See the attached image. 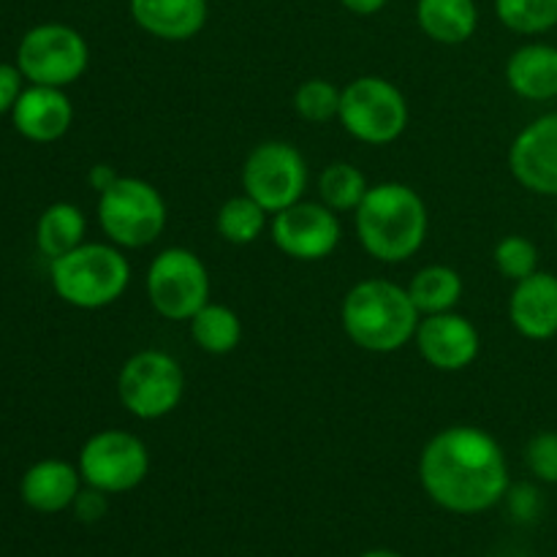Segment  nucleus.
I'll return each instance as SVG.
<instances>
[{
    "mask_svg": "<svg viewBox=\"0 0 557 557\" xmlns=\"http://www.w3.org/2000/svg\"><path fill=\"white\" fill-rule=\"evenodd\" d=\"M419 482L428 498L444 511L484 515L509 493V460L493 433L476 424H451L424 444Z\"/></svg>",
    "mask_w": 557,
    "mask_h": 557,
    "instance_id": "f257e3e1",
    "label": "nucleus"
},
{
    "mask_svg": "<svg viewBox=\"0 0 557 557\" xmlns=\"http://www.w3.org/2000/svg\"><path fill=\"white\" fill-rule=\"evenodd\" d=\"M354 232L370 259L381 264H403L428 243L430 212L411 185L375 183L354 212Z\"/></svg>",
    "mask_w": 557,
    "mask_h": 557,
    "instance_id": "f03ea898",
    "label": "nucleus"
},
{
    "mask_svg": "<svg viewBox=\"0 0 557 557\" xmlns=\"http://www.w3.org/2000/svg\"><path fill=\"white\" fill-rule=\"evenodd\" d=\"M422 313L408 286L386 277H368L348 288L341 305V324L348 341L370 354H395L413 343Z\"/></svg>",
    "mask_w": 557,
    "mask_h": 557,
    "instance_id": "7ed1b4c3",
    "label": "nucleus"
},
{
    "mask_svg": "<svg viewBox=\"0 0 557 557\" xmlns=\"http://www.w3.org/2000/svg\"><path fill=\"white\" fill-rule=\"evenodd\" d=\"M49 283L71 308L103 310L128 292V256L112 243H82L49 261Z\"/></svg>",
    "mask_w": 557,
    "mask_h": 557,
    "instance_id": "20e7f679",
    "label": "nucleus"
},
{
    "mask_svg": "<svg viewBox=\"0 0 557 557\" xmlns=\"http://www.w3.org/2000/svg\"><path fill=\"white\" fill-rule=\"evenodd\" d=\"M98 226L112 245L141 250L158 243L166 232L169 207L161 190L141 177H117L98 194Z\"/></svg>",
    "mask_w": 557,
    "mask_h": 557,
    "instance_id": "39448f33",
    "label": "nucleus"
},
{
    "mask_svg": "<svg viewBox=\"0 0 557 557\" xmlns=\"http://www.w3.org/2000/svg\"><path fill=\"white\" fill-rule=\"evenodd\" d=\"M337 123L362 145L386 147L406 134L411 107L406 92L386 76H357L343 87Z\"/></svg>",
    "mask_w": 557,
    "mask_h": 557,
    "instance_id": "423d86ee",
    "label": "nucleus"
},
{
    "mask_svg": "<svg viewBox=\"0 0 557 557\" xmlns=\"http://www.w3.org/2000/svg\"><path fill=\"white\" fill-rule=\"evenodd\" d=\"M185 397V370L161 348H145L123 362L117 373V400L139 422H158L180 408Z\"/></svg>",
    "mask_w": 557,
    "mask_h": 557,
    "instance_id": "0eeeda50",
    "label": "nucleus"
},
{
    "mask_svg": "<svg viewBox=\"0 0 557 557\" xmlns=\"http://www.w3.org/2000/svg\"><path fill=\"white\" fill-rule=\"evenodd\" d=\"M145 288L152 310L166 321H190L212 297L210 270L199 253L183 245L152 256Z\"/></svg>",
    "mask_w": 557,
    "mask_h": 557,
    "instance_id": "6e6552de",
    "label": "nucleus"
},
{
    "mask_svg": "<svg viewBox=\"0 0 557 557\" xmlns=\"http://www.w3.org/2000/svg\"><path fill=\"white\" fill-rule=\"evenodd\" d=\"M87 65H90L87 38L63 22H44L30 27L16 47V69L30 85L65 90L85 76Z\"/></svg>",
    "mask_w": 557,
    "mask_h": 557,
    "instance_id": "1a4fd4ad",
    "label": "nucleus"
},
{
    "mask_svg": "<svg viewBox=\"0 0 557 557\" xmlns=\"http://www.w3.org/2000/svg\"><path fill=\"white\" fill-rule=\"evenodd\" d=\"M76 468L87 487L123 495L150 476V449L128 430H98L82 444Z\"/></svg>",
    "mask_w": 557,
    "mask_h": 557,
    "instance_id": "9d476101",
    "label": "nucleus"
},
{
    "mask_svg": "<svg viewBox=\"0 0 557 557\" xmlns=\"http://www.w3.org/2000/svg\"><path fill=\"white\" fill-rule=\"evenodd\" d=\"M310 169L292 141L270 139L256 145L243 163V190L270 215L305 199Z\"/></svg>",
    "mask_w": 557,
    "mask_h": 557,
    "instance_id": "9b49d317",
    "label": "nucleus"
},
{
    "mask_svg": "<svg viewBox=\"0 0 557 557\" xmlns=\"http://www.w3.org/2000/svg\"><path fill=\"white\" fill-rule=\"evenodd\" d=\"M270 237L283 256L302 264L330 259L343 239V223L324 201H297L275 212L270 221Z\"/></svg>",
    "mask_w": 557,
    "mask_h": 557,
    "instance_id": "f8f14e48",
    "label": "nucleus"
},
{
    "mask_svg": "<svg viewBox=\"0 0 557 557\" xmlns=\"http://www.w3.org/2000/svg\"><path fill=\"white\" fill-rule=\"evenodd\" d=\"M413 343H417L419 357L441 373L468 370L482 351V335L476 324L457 310L422 315Z\"/></svg>",
    "mask_w": 557,
    "mask_h": 557,
    "instance_id": "ddd939ff",
    "label": "nucleus"
},
{
    "mask_svg": "<svg viewBox=\"0 0 557 557\" xmlns=\"http://www.w3.org/2000/svg\"><path fill=\"white\" fill-rule=\"evenodd\" d=\"M509 172L531 194L557 199V112L531 120L515 136Z\"/></svg>",
    "mask_w": 557,
    "mask_h": 557,
    "instance_id": "4468645a",
    "label": "nucleus"
},
{
    "mask_svg": "<svg viewBox=\"0 0 557 557\" xmlns=\"http://www.w3.org/2000/svg\"><path fill=\"white\" fill-rule=\"evenodd\" d=\"M16 134L36 145H49L69 134L74 125V103L63 87L27 85L11 109Z\"/></svg>",
    "mask_w": 557,
    "mask_h": 557,
    "instance_id": "2eb2a0df",
    "label": "nucleus"
},
{
    "mask_svg": "<svg viewBox=\"0 0 557 557\" xmlns=\"http://www.w3.org/2000/svg\"><path fill=\"white\" fill-rule=\"evenodd\" d=\"M509 321L525 341L544 343L557 337V275L533 272L515 283L509 297Z\"/></svg>",
    "mask_w": 557,
    "mask_h": 557,
    "instance_id": "dca6fc26",
    "label": "nucleus"
},
{
    "mask_svg": "<svg viewBox=\"0 0 557 557\" xmlns=\"http://www.w3.org/2000/svg\"><path fill=\"white\" fill-rule=\"evenodd\" d=\"M131 20L158 41L183 44L199 36L210 16V0H128Z\"/></svg>",
    "mask_w": 557,
    "mask_h": 557,
    "instance_id": "f3484780",
    "label": "nucleus"
},
{
    "mask_svg": "<svg viewBox=\"0 0 557 557\" xmlns=\"http://www.w3.org/2000/svg\"><path fill=\"white\" fill-rule=\"evenodd\" d=\"M79 468L65 460H38L22 473L20 495L25 506H30L38 515H60L71 509L82 490Z\"/></svg>",
    "mask_w": 557,
    "mask_h": 557,
    "instance_id": "a211bd4d",
    "label": "nucleus"
},
{
    "mask_svg": "<svg viewBox=\"0 0 557 557\" xmlns=\"http://www.w3.org/2000/svg\"><path fill=\"white\" fill-rule=\"evenodd\" d=\"M506 85L525 101L544 103L557 98V47L528 41L506 60Z\"/></svg>",
    "mask_w": 557,
    "mask_h": 557,
    "instance_id": "6ab92c4d",
    "label": "nucleus"
},
{
    "mask_svg": "<svg viewBox=\"0 0 557 557\" xmlns=\"http://www.w3.org/2000/svg\"><path fill=\"white\" fill-rule=\"evenodd\" d=\"M419 30L435 44L460 47L479 30L476 0H417Z\"/></svg>",
    "mask_w": 557,
    "mask_h": 557,
    "instance_id": "aec40b11",
    "label": "nucleus"
},
{
    "mask_svg": "<svg viewBox=\"0 0 557 557\" xmlns=\"http://www.w3.org/2000/svg\"><path fill=\"white\" fill-rule=\"evenodd\" d=\"M87 218L71 201H54L36 223V245L49 261L87 243Z\"/></svg>",
    "mask_w": 557,
    "mask_h": 557,
    "instance_id": "412c9836",
    "label": "nucleus"
},
{
    "mask_svg": "<svg viewBox=\"0 0 557 557\" xmlns=\"http://www.w3.org/2000/svg\"><path fill=\"white\" fill-rule=\"evenodd\" d=\"M408 294H411L413 305L422 315L449 313L460 305L462 294H466V283H462V275L455 267L428 264L413 272L411 283H408Z\"/></svg>",
    "mask_w": 557,
    "mask_h": 557,
    "instance_id": "4be33fe9",
    "label": "nucleus"
},
{
    "mask_svg": "<svg viewBox=\"0 0 557 557\" xmlns=\"http://www.w3.org/2000/svg\"><path fill=\"white\" fill-rule=\"evenodd\" d=\"M188 326L196 346L210 357H226V354L237 351V346L243 343V321H239L237 310L223 302L210 299L188 321Z\"/></svg>",
    "mask_w": 557,
    "mask_h": 557,
    "instance_id": "5701e85b",
    "label": "nucleus"
},
{
    "mask_svg": "<svg viewBox=\"0 0 557 557\" xmlns=\"http://www.w3.org/2000/svg\"><path fill=\"white\" fill-rule=\"evenodd\" d=\"M267 226H270V212L259 201L250 199L245 190L223 201L221 210L215 212V228L221 239H226L228 245L256 243Z\"/></svg>",
    "mask_w": 557,
    "mask_h": 557,
    "instance_id": "b1692460",
    "label": "nucleus"
},
{
    "mask_svg": "<svg viewBox=\"0 0 557 557\" xmlns=\"http://www.w3.org/2000/svg\"><path fill=\"white\" fill-rule=\"evenodd\" d=\"M370 183L359 166L348 161H335L321 172L319 177V201H324L337 215L357 212L362 199L368 196Z\"/></svg>",
    "mask_w": 557,
    "mask_h": 557,
    "instance_id": "393cba45",
    "label": "nucleus"
},
{
    "mask_svg": "<svg viewBox=\"0 0 557 557\" xmlns=\"http://www.w3.org/2000/svg\"><path fill=\"white\" fill-rule=\"evenodd\" d=\"M495 16L517 36H544L557 27V0H495Z\"/></svg>",
    "mask_w": 557,
    "mask_h": 557,
    "instance_id": "a878e982",
    "label": "nucleus"
},
{
    "mask_svg": "<svg viewBox=\"0 0 557 557\" xmlns=\"http://www.w3.org/2000/svg\"><path fill=\"white\" fill-rule=\"evenodd\" d=\"M341 96L343 87H337L330 79H321V76H313V79L302 82L294 90L292 103L299 120L321 125L330 123V120H337V114H341Z\"/></svg>",
    "mask_w": 557,
    "mask_h": 557,
    "instance_id": "bb28decb",
    "label": "nucleus"
},
{
    "mask_svg": "<svg viewBox=\"0 0 557 557\" xmlns=\"http://www.w3.org/2000/svg\"><path fill=\"white\" fill-rule=\"evenodd\" d=\"M493 261L498 267L500 275L511 283H520L525 277H531L533 272H539V248L533 239H528L525 234H506L498 239L493 250Z\"/></svg>",
    "mask_w": 557,
    "mask_h": 557,
    "instance_id": "cd10ccee",
    "label": "nucleus"
},
{
    "mask_svg": "<svg viewBox=\"0 0 557 557\" xmlns=\"http://www.w3.org/2000/svg\"><path fill=\"white\" fill-rule=\"evenodd\" d=\"M525 466L539 482L557 484V430H544L528 441Z\"/></svg>",
    "mask_w": 557,
    "mask_h": 557,
    "instance_id": "c85d7f7f",
    "label": "nucleus"
},
{
    "mask_svg": "<svg viewBox=\"0 0 557 557\" xmlns=\"http://www.w3.org/2000/svg\"><path fill=\"white\" fill-rule=\"evenodd\" d=\"M71 509H74L76 520L92 525V522H98L107 517V509H109L107 493H101V490H96V487H87L85 484V490H79V495H76V500Z\"/></svg>",
    "mask_w": 557,
    "mask_h": 557,
    "instance_id": "c756f323",
    "label": "nucleus"
},
{
    "mask_svg": "<svg viewBox=\"0 0 557 557\" xmlns=\"http://www.w3.org/2000/svg\"><path fill=\"white\" fill-rule=\"evenodd\" d=\"M509 498V509L517 520L531 522L536 520L539 511H542V498H539V490L531 487V484H520V487H509L506 493Z\"/></svg>",
    "mask_w": 557,
    "mask_h": 557,
    "instance_id": "7c9ffc66",
    "label": "nucleus"
},
{
    "mask_svg": "<svg viewBox=\"0 0 557 557\" xmlns=\"http://www.w3.org/2000/svg\"><path fill=\"white\" fill-rule=\"evenodd\" d=\"M25 90V76L16 69V63H0V117L11 114L16 98Z\"/></svg>",
    "mask_w": 557,
    "mask_h": 557,
    "instance_id": "2f4dec72",
    "label": "nucleus"
},
{
    "mask_svg": "<svg viewBox=\"0 0 557 557\" xmlns=\"http://www.w3.org/2000/svg\"><path fill=\"white\" fill-rule=\"evenodd\" d=\"M337 3L357 16H375L389 5V0H337Z\"/></svg>",
    "mask_w": 557,
    "mask_h": 557,
    "instance_id": "473e14b6",
    "label": "nucleus"
},
{
    "mask_svg": "<svg viewBox=\"0 0 557 557\" xmlns=\"http://www.w3.org/2000/svg\"><path fill=\"white\" fill-rule=\"evenodd\" d=\"M117 177H120V174L114 172V169L109 166V163H96V166L90 169V174H87V180H90L92 190H98V194H101V190H107L109 185L117 183Z\"/></svg>",
    "mask_w": 557,
    "mask_h": 557,
    "instance_id": "72a5a7b5",
    "label": "nucleus"
},
{
    "mask_svg": "<svg viewBox=\"0 0 557 557\" xmlns=\"http://www.w3.org/2000/svg\"><path fill=\"white\" fill-rule=\"evenodd\" d=\"M359 557H403V555L392 553V549H370V553H364V555H359Z\"/></svg>",
    "mask_w": 557,
    "mask_h": 557,
    "instance_id": "f704fd0d",
    "label": "nucleus"
},
{
    "mask_svg": "<svg viewBox=\"0 0 557 557\" xmlns=\"http://www.w3.org/2000/svg\"><path fill=\"white\" fill-rule=\"evenodd\" d=\"M555 239H557V215H555Z\"/></svg>",
    "mask_w": 557,
    "mask_h": 557,
    "instance_id": "c9c22d12",
    "label": "nucleus"
}]
</instances>
